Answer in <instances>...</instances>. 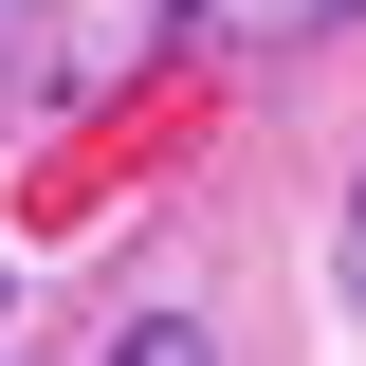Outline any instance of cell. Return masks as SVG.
Returning a JSON list of instances; mask_svg holds the SVG:
<instances>
[{"label": "cell", "mask_w": 366, "mask_h": 366, "mask_svg": "<svg viewBox=\"0 0 366 366\" xmlns=\"http://www.w3.org/2000/svg\"><path fill=\"white\" fill-rule=\"evenodd\" d=\"M220 37H312V19H348V0H202Z\"/></svg>", "instance_id": "6da1fadb"}, {"label": "cell", "mask_w": 366, "mask_h": 366, "mask_svg": "<svg viewBox=\"0 0 366 366\" xmlns=\"http://www.w3.org/2000/svg\"><path fill=\"white\" fill-rule=\"evenodd\" d=\"M348 293H366V202H348Z\"/></svg>", "instance_id": "7a4b0ae2"}]
</instances>
